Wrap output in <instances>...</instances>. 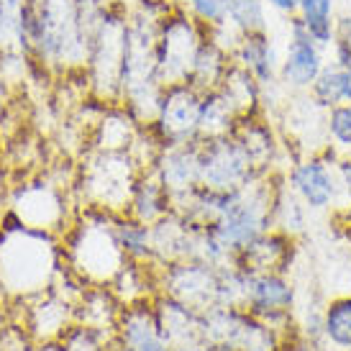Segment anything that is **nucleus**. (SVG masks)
Returning <instances> with one entry per match:
<instances>
[{
    "label": "nucleus",
    "mask_w": 351,
    "mask_h": 351,
    "mask_svg": "<svg viewBox=\"0 0 351 351\" xmlns=\"http://www.w3.org/2000/svg\"><path fill=\"white\" fill-rule=\"evenodd\" d=\"M208 29H203L195 19H190L185 10L177 8L167 13L159 23L156 36V64H159V82L162 85H180L190 80L193 62L200 49Z\"/></svg>",
    "instance_id": "20e7f679"
},
{
    "label": "nucleus",
    "mask_w": 351,
    "mask_h": 351,
    "mask_svg": "<svg viewBox=\"0 0 351 351\" xmlns=\"http://www.w3.org/2000/svg\"><path fill=\"white\" fill-rule=\"evenodd\" d=\"M336 159L339 149L328 147L321 154H311L290 169L287 182L293 187L295 197L311 210H328L336 205V197L341 193L339 175H336Z\"/></svg>",
    "instance_id": "1a4fd4ad"
},
{
    "label": "nucleus",
    "mask_w": 351,
    "mask_h": 351,
    "mask_svg": "<svg viewBox=\"0 0 351 351\" xmlns=\"http://www.w3.org/2000/svg\"><path fill=\"white\" fill-rule=\"evenodd\" d=\"M218 90H221L223 98L234 106L239 118L252 116V113H262L264 110L262 85H259L246 69L239 67V64H231V69L226 72V77Z\"/></svg>",
    "instance_id": "aec40b11"
},
{
    "label": "nucleus",
    "mask_w": 351,
    "mask_h": 351,
    "mask_svg": "<svg viewBox=\"0 0 351 351\" xmlns=\"http://www.w3.org/2000/svg\"><path fill=\"white\" fill-rule=\"evenodd\" d=\"M121 339L126 351H169L159 313L147 305H131L121 318Z\"/></svg>",
    "instance_id": "dca6fc26"
},
{
    "label": "nucleus",
    "mask_w": 351,
    "mask_h": 351,
    "mask_svg": "<svg viewBox=\"0 0 351 351\" xmlns=\"http://www.w3.org/2000/svg\"><path fill=\"white\" fill-rule=\"evenodd\" d=\"M203 95L190 82L167 85L159 100V110L152 128L156 136L165 141V147L172 144H193L200 138V110H203Z\"/></svg>",
    "instance_id": "6e6552de"
},
{
    "label": "nucleus",
    "mask_w": 351,
    "mask_h": 351,
    "mask_svg": "<svg viewBox=\"0 0 351 351\" xmlns=\"http://www.w3.org/2000/svg\"><path fill=\"white\" fill-rule=\"evenodd\" d=\"M341 3L343 0H300V8L295 13L305 34L326 51L331 49L333 36H336V21L341 13Z\"/></svg>",
    "instance_id": "6ab92c4d"
},
{
    "label": "nucleus",
    "mask_w": 351,
    "mask_h": 351,
    "mask_svg": "<svg viewBox=\"0 0 351 351\" xmlns=\"http://www.w3.org/2000/svg\"><path fill=\"white\" fill-rule=\"evenodd\" d=\"M336 175H339V185L346 200L351 203V152H343L336 159Z\"/></svg>",
    "instance_id": "cd10ccee"
},
{
    "label": "nucleus",
    "mask_w": 351,
    "mask_h": 351,
    "mask_svg": "<svg viewBox=\"0 0 351 351\" xmlns=\"http://www.w3.org/2000/svg\"><path fill=\"white\" fill-rule=\"evenodd\" d=\"M326 134L331 138L339 152H351V103L326 110Z\"/></svg>",
    "instance_id": "bb28decb"
},
{
    "label": "nucleus",
    "mask_w": 351,
    "mask_h": 351,
    "mask_svg": "<svg viewBox=\"0 0 351 351\" xmlns=\"http://www.w3.org/2000/svg\"><path fill=\"white\" fill-rule=\"evenodd\" d=\"M154 172L172 193V203L193 195L200 187V141L165 147L156 159Z\"/></svg>",
    "instance_id": "4468645a"
},
{
    "label": "nucleus",
    "mask_w": 351,
    "mask_h": 351,
    "mask_svg": "<svg viewBox=\"0 0 351 351\" xmlns=\"http://www.w3.org/2000/svg\"><path fill=\"white\" fill-rule=\"evenodd\" d=\"M226 26L234 31L236 36L269 31V5L264 0H231Z\"/></svg>",
    "instance_id": "b1692460"
},
{
    "label": "nucleus",
    "mask_w": 351,
    "mask_h": 351,
    "mask_svg": "<svg viewBox=\"0 0 351 351\" xmlns=\"http://www.w3.org/2000/svg\"><path fill=\"white\" fill-rule=\"evenodd\" d=\"M175 3L177 8H182L190 19H195L208 31H215L228 23L231 0H175Z\"/></svg>",
    "instance_id": "a878e982"
},
{
    "label": "nucleus",
    "mask_w": 351,
    "mask_h": 351,
    "mask_svg": "<svg viewBox=\"0 0 351 351\" xmlns=\"http://www.w3.org/2000/svg\"><path fill=\"white\" fill-rule=\"evenodd\" d=\"M349 3H351V0H349Z\"/></svg>",
    "instance_id": "7c9ffc66"
},
{
    "label": "nucleus",
    "mask_w": 351,
    "mask_h": 351,
    "mask_svg": "<svg viewBox=\"0 0 351 351\" xmlns=\"http://www.w3.org/2000/svg\"><path fill=\"white\" fill-rule=\"evenodd\" d=\"M236 144L244 149V154L249 156L254 172L259 177L269 175L274 162V154H277V138H274L272 126L264 121L262 113H252V116L239 118L234 134Z\"/></svg>",
    "instance_id": "2eb2a0df"
},
{
    "label": "nucleus",
    "mask_w": 351,
    "mask_h": 351,
    "mask_svg": "<svg viewBox=\"0 0 351 351\" xmlns=\"http://www.w3.org/2000/svg\"><path fill=\"white\" fill-rule=\"evenodd\" d=\"M305 95L321 110H331V108L346 103V69L328 59Z\"/></svg>",
    "instance_id": "4be33fe9"
},
{
    "label": "nucleus",
    "mask_w": 351,
    "mask_h": 351,
    "mask_svg": "<svg viewBox=\"0 0 351 351\" xmlns=\"http://www.w3.org/2000/svg\"><path fill=\"white\" fill-rule=\"evenodd\" d=\"M259 175L234 136L200 141V187L221 195H231L252 185Z\"/></svg>",
    "instance_id": "0eeeda50"
},
{
    "label": "nucleus",
    "mask_w": 351,
    "mask_h": 351,
    "mask_svg": "<svg viewBox=\"0 0 351 351\" xmlns=\"http://www.w3.org/2000/svg\"><path fill=\"white\" fill-rule=\"evenodd\" d=\"M141 175L144 169L131 152H98L85 169L90 203L113 215L128 213Z\"/></svg>",
    "instance_id": "7ed1b4c3"
},
{
    "label": "nucleus",
    "mask_w": 351,
    "mask_h": 351,
    "mask_svg": "<svg viewBox=\"0 0 351 351\" xmlns=\"http://www.w3.org/2000/svg\"><path fill=\"white\" fill-rule=\"evenodd\" d=\"M26 3L29 0H0V54L8 51L26 54V31H23Z\"/></svg>",
    "instance_id": "5701e85b"
},
{
    "label": "nucleus",
    "mask_w": 351,
    "mask_h": 351,
    "mask_svg": "<svg viewBox=\"0 0 351 351\" xmlns=\"http://www.w3.org/2000/svg\"><path fill=\"white\" fill-rule=\"evenodd\" d=\"M295 252V239L285 234L282 228H269L267 234L256 236L252 244L231 256V264L241 274H272L285 272L287 264L293 262Z\"/></svg>",
    "instance_id": "f8f14e48"
},
{
    "label": "nucleus",
    "mask_w": 351,
    "mask_h": 351,
    "mask_svg": "<svg viewBox=\"0 0 351 351\" xmlns=\"http://www.w3.org/2000/svg\"><path fill=\"white\" fill-rule=\"evenodd\" d=\"M231 59H234V64L246 69L262 85V93L280 85V62H282V54L277 49V44H274L269 31L241 34L236 39L234 49H231Z\"/></svg>",
    "instance_id": "ddd939ff"
},
{
    "label": "nucleus",
    "mask_w": 351,
    "mask_h": 351,
    "mask_svg": "<svg viewBox=\"0 0 351 351\" xmlns=\"http://www.w3.org/2000/svg\"><path fill=\"white\" fill-rule=\"evenodd\" d=\"M264 3L269 5V10L280 13L285 19H293L295 13H298V8H300V0H264Z\"/></svg>",
    "instance_id": "c85d7f7f"
},
{
    "label": "nucleus",
    "mask_w": 351,
    "mask_h": 351,
    "mask_svg": "<svg viewBox=\"0 0 351 351\" xmlns=\"http://www.w3.org/2000/svg\"><path fill=\"white\" fill-rule=\"evenodd\" d=\"M167 267H169L167 272L169 300L180 302L200 315L223 308V267L200 259H182Z\"/></svg>",
    "instance_id": "423d86ee"
},
{
    "label": "nucleus",
    "mask_w": 351,
    "mask_h": 351,
    "mask_svg": "<svg viewBox=\"0 0 351 351\" xmlns=\"http://www.w3.org/2000/svg\"><path fill=\"white\" fill-rule=\"evenodd\" d=\"M231 64H234L231 49H226L223 44L218 39H213L210 31H208V36L203 39L200 49L195 54L193 72H190L187 82L193 88L200 90V93H213V90L221 88V82H223L226 72L231 69Z\"/></svg>",
    "instance_id": "f3484780"
},
{
    "label": "nucleus",
    "mask_w": 351,
    "mask_h": 351,
    "mask_svg": "<svg viewBox=\"0 0 351 351\" xmlns=\"http://www.w3.org/2000/svg\"><path fill=\"white\" fill-rule=\"evenodd\" d=\"M172 210H175L172 193L167 190L165 182L159 180V175H156L154 169H147L144 175L138 177L136 193H134L128 215L141 221V223L154 226L156 221H162V218L169 215Z\"/></svg>",
    "instance_id": "a211bd4d"
},
{
    "label": "nucleus",
    "mask_w": 351,
    "mask_h": 351,
    "mask_svg": "<svg viewBox=\"0 0 351 351\" xmlns=\"http://www.w3.org/2000/svg\"><path fill=\"white\" fill-rule=\"evenodd\" d=\"M23 31L29 62L51 75L85 77L88 31L82 0H29Z\"/></svg>",
    "instance_id": "f257e3e1"
},
{
    "label": "nucleus",
    "mask_w": 351,
    "mask_h": 351,
    "mask_svg": "<svg viewBox=\"0 0 351 351\" xmlns=\"http://www.w3.org/2000/svg\"><path fill=\"white\" fill-rule=\"evenodd\" d=\"M326 339L341 349H351V295L333 298L321 323Z\"/></svg>",
    "instance_id": "393cba45"
},
{
    "label": "nucleus",
    "mask_w": 351,
    "mask_h": 351,
    "mask_svg": "<svg viewBox=\"0 0 351 351\" xmlns=\"http://www.w3.org/2000/svg\"><path fill=\"white\" fill-rule=\"evenodd\" d=\"M349 351H351V349H349Z\"/></svg>",
    "instance_id": "2f4dec72"
},
{
    "label": "nucleus",
    "mask_w": 351,
    "mask_h": 351,
    "mask_svg": "<svg viewBox=\"0 0 351 351\" xmlns=\"http://www.w3.org/2000/svg\"><path fill=\"white\" fill-rule=\"evenodd\" d=\"M69 254L75 269L90 280L108 282L116 280L121 269L128 264L126 254L118 244L116 236V215H100L95 223H82L69 244Z\"/></svg>",
    "instance_id": "39448f33"
},
{
    "label": "nucleus",
    "mask_w": 351,
    "mask_h": 351,
    "mask_svg": "<svg viewBox=\"0 0 351 351\" xmlns=\"http://www.w3.org/2000/svg\"><path fill=\"white\" fill-rule=\"evenodd\" d=\"M326 64V49L305 34L300 21L287 19V47L280 62V88L295 95H305Z\"/></svg>",
    "instance_id": "9d476101"
},
{
    "label": "nucleus",
    "mask_w": 351,
    "mask_h": 351,
    "mask_svg": "<svg viewBox=\"0 0 351 351\" xmlns=\"http://www.w3.org/2000/svg\"><path fill=\"white\" fill-rule=\"evenodd\" d=\"M236 123H239V113L223 98V93L221 90L205 93L203 110H200V138L197 141H213V138L231 136Z\"/></svg>",
    "instance_id": "412c9836"
},
{
    "label": "nucleus",
    "mask_w": 351,
    "mask_h": 351,
    "mask_svg": "<svg viewBox=\"0 0 351 351\" xmlns=\"http://www.w3.org/2000/svg\"><path fill=\"white\" fill-rule=\"evenodd\" d=\"M346 103H351V67L346 69Z\"/></svg>",
    "instance_id": "c756f323"
},
{
    "label": "nucleus",
    "mask_w": 351,
    "mask_h": 351,
    "mask_svg": "<svg viewBox=\"0 0 351 351\" xmlns=\"http://www.w3.org/2000/svg\"><path fill=\"white\" fill-rule=\"evenodd\" d=\"M295 293L285 272L272 274H244V298L241 308L264 323L285 318L293 308Z\"/></svg>",
    "instance_id": "9b49d317"
},
{
    "label": "nucleus",
    "mask_w": 351,
    "mask_h": 351,
    "mask_svg": "<svg viewBox=\"0 0 351 351\" xmlns=\"http://www.w3.org/2000/svg\"><path fill=\"white\" fill-rule=\"evenodd\" d=\"M128 23L131 8L123 0H113V5L103 13L95 31L90 34L85 85L90 95L103 106H121L128 54Z\"/></svg>",
    "instance_id": "f03ea898"
}]
</instances>
